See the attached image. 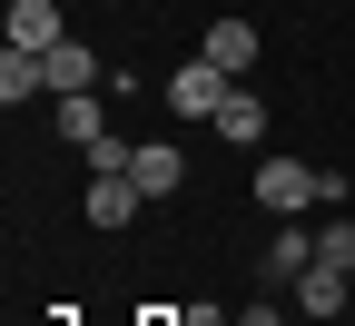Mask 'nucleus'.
Segmentation results:
<instances>
[{"instance_id":"f257e3e1","label":"nucleus","mask_w":355,"mask_h":326,"mask_svg":"<svg viewBox=\"0 0 355 326\" xmlns=\"http://www.w3.org/2000/svg\"><path fill=\"white\" fill-rule=\"evenodd\" d=\"M257 198L277 208V218H296V208L336 198V178H326V168H306V158H257Z\"/></svg>"},{"instance_id":"f03ea898","label":"nucleus","mask_w":355,"mask_h":326,"mask_svg":"<svg viewBox=\"0 0 355 326\" xmlns=\"http://www.w3.org/2000/svg\"><path fill=\"white\" fill-rule=\"evenodd\" d=\"M227 89H237V79H227V70H217V60L198 50L188 70L168 79V109H178V119H217V99H227Z\"/></svg>"},{"instance_id":"7ed1b4c3","label":"nucleus","mask_w":355,"mask_h":326,"mask_svg":"<svg viewBox=\"0 0 355 326\" xmlns=\"http://www.w3.org/2000/svg\"><path fill=\"white\" fill-rule=\"evenodd\" d=\"M198 50L227 70V79H237V70H257V20H207V40H198Z\"/></svg>"},{"instance_id":"20e7f679","label":"nucleus","mask_w":355,"mask_h":326,"mask_svg":"<svg viewBox=\"0 0 355 326\" xmlns=\"http://www.w3.org/2000/svg\"><path fill=\"white\" fill-rule=\"evenodd\" d=\"M128 178H139L148 198H178V178H188V158H178V138H148V149L128 158Z\"/></svg>"},{"instance_id":"39448f33","label":"nucleus","mask_w":355,"mask_h":326,"mask_svg":"<svg viewBox=\"0 0 355 326\" xmlns=\"http://www.w3.org/2000/svg\"><path fill=\"white\" fill-rule=\"evenodd\" d=\"M60 10H50V0H10V50H60Z\"/></svg>"},{"instance_id":"423d86ee","label":"nucleus","mask_w":355,"mask_h":326,"mask_svg":"<svg viewBox=\"0 0 355 326\" xmlns=\"http://www.w3.org/2000/svg\"><path fill=\"white\" fill-rule=\"evenodd\" d=\"M30 89H50V50H0V109H20Z\"/></svg>"},{"instance_id":"0eeeda50","label":"nucleus","mask_w":355,"mask_h":326,"mask_svg":"<svg viewBox=\"0 0 355 326\" xmlns=\"http://www.w3.org/2000/svg\"><path fill=\"white\" fill-rule=\"evenodd\" d=\"M296 307H306V316H345V267H326V257H316V267L296 277Z\"/></svg>"},{"instance_id":"6e6552de","label":"nucleus","mask_w":355,"mask_h":326,"mask_svg":"<svg viewBox=\"0 0 355 326\" xmlns=\"http://www.w3.org/2000/svg\"><path fill=\"white\" fill-rule=\"evenodd\" d=\"M207 129H217V138H237V149H247V138H266V109H257V89H227Z\"/></svg>"},{"instance_id":"1a4fd4ad","label":"nucleus","mask_w":355,"mask_h":326,"mask_svg":"<svg viewBox=\"0 0 355 326\" xmlns=\"http://www.w3.org/2000/svg\"><path fill=\"white\" fill-rule=\"evenodd\" d=\"M60 138H69V149H99V99H89V89H79V99H60Z\"/></svg>"},{"instance_id":"9d476101","label":"nucleus","mask_w":355,"mask_h":326,"mask_svg":"<svg viewBox=\"0 0 355 326\" xmlns=\"http://www.w3.org/2000/svg\"><path fill=\"white\" fill-rule=\"evenodd\" d=\"M89 79H99V70H89V50H79V40H60V50H50V89H60V99H79Z\"/></svg>"},{"instance_id":"9b49d317","label":"nucleus","mask_w":355,"mask_h":326,"mask_svg":"<svg viewBox=\"0 0 355 326\" xmlns=\"http://www.w3.org/2000/svg\"><path fill=\"white\" fill-rule=\"evenodd\" d=\"M266 267H277V277H306V267H316V238H277V247H266Z\"/></svg>"},{"instance_id":"f8f14e48","label":"nucleus","mask_w":355,"mask_h":326,"mask_svg":"<svg viewBox=\"0 0 355 326\" xmlns=\"http://www.w3.org/2000/svg\"><path fill=\"white\" fill-rule=\"evenodd\" d=\"M316 257H326V267H345V277H355V227H326V238H316Z\"/></svg>"}]
</instances>
